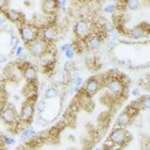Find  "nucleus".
<instances>
[{"label": "nucleus", "instance_id": "obj_1", "mask_svg": "<svg viewBox=\"0 0 150 150\" xmlns=\"http://www.w3.org/2000/svg\"><path fill=\"white\" fill-rule=\"evenodd\" d=\"M102 86H105L108 96L111 100H121L125 94L127 83L124 82L123 77H118L117 75H109L101 80Z\"/></svg>", "mask_w": 150, "mask_h": 150}, {"label": "nucleus", "instance_id": "obj_2", "mask_svg": "<svg viewBox=\"0 0 150 150\" xmlns=\"http://www.w3.org/2000/svg\"><path fill=\"white\" fill-rule=\"evenodd\" d=\"M73 32H74V35H75V38H76L77 41L84 42L86 39H88L93 33H95L94 23L89 19L81 18V19H79L74 23Z\"/></svg>", "mask_w": 150, "mask_h": 150}, {"label": "nucleus", "instance_id": "obj_3", "mask_svg": "<svg viewBox=\"0 0 150 150\" xmlns=\"http://www.w3.org/2000/svg\"><path fill=\"white\" fill-rule=\"evenodd\" d=\"M0 118L5 124L12 128H21L19 124V112L16 111L15 107L11 103H5L0 107Z\"/></svg>", "mask_w": 150, "mask_h": 150}, {"label": "nucleus", "instance_id": "obj_4", "mask_svg": "<svg viewBox=\"0 0 150 150\" xmlns=\"http://www.w3.org/2000/svg\"><path fill=\"white\" fill-rule=\"evenodd\" d=\"M35 115V101L34 100H26L21 109L19 111V124L21 128H26L28 124L33 122Z\"/></svg>", "mask_w": 150, "mask_h": 150}, {"label": "nucleus", "instance_id": "obj_5", "mask_svg": "<svg viewBox=\"0 0 150 150\" xmlns=\"http://www.w3.org/2000/svg\"><path fill=\"white\" fill-rule=\"evenodd\" d=\"M19 34H20V39L23 41L26 46H29L30 43L40 39V29L34 25L27 22L19 26Z\"/></svg>", "mask_w": 150, "mask_h": 150}, {"label": "nucleus", "instance_id": "obj_6", "mask_svg": "<svg viewBox=\"0 0 150 150\" xmlns=\"http://www.w3.org/2000/svg\"><path fill=\"white\" fill-rule=\"evenodd\" d=\"M130 138L131 137H130V134L128 132V130L122 129V128L114 129L108 137V139L117 148H124L130 142Z\"/></svg>", "mask_w": 150, "mask_h": 150}, {"label": "nucleus", "instance_id": "obj_7", "mask_svg": "<svg viewBox=\"0 0 150 150\" xmlns=\"http://www.w3.org/2000/svg\"><path fill=\"white\" fill-rule=\"evenodd\" d=\"M27 48H28V53L30 56H33L35 59H40L42 55H45L46 53H48L50 50V45L47 43L46 41H43L42 39H38L36 41L30 43Z\"/></svg>", "mask_w": 150, "mask_h": 150}, {"label": "nucleus", "instance_id": "obj_8", "mask_svg": "<svg viewBox=\"0 0 150 150\" xmlns=\"http://www.w3.org/2000/svg\"><path fill=\"white\" fill-rule=\"evenodd\" d=\"M101 87H102L101 79L97 77V76H91V77H89L84 82L82 91L84 93V96L86 97H93L94 95H96L100 91Z\"/></svg>", "mask_w": 150, "mask_h": 150}, {"label": "nucleus", "instance_id": "obj_9", "mask_svg": "<svg viewBox=\"0 0 150 150\" xmlns=\"http://www.w3.org/2000/svg\"><path fill=\"white\" fill-rule=\"evenodd\" d=\"M40 39H42L49 45H53L59 39V28L54 25H49L40 29Z\"/></svg>", "mask_w": 150, "mask_h": 150}, {"label": "nucleus", "instance_id": "obj_10", "mask_svg": "<svg viewBox=\"0 0 150 150\" xmlns=\"http://www.w3.org/2000/svg\"><path fill=\"white\" fill-rule=\"evenodd\" d=\"M125 34L129 39L131 40H142V39H148L149 38V28H144L143 25L135 26L132 28H129L125 30Z\"/></svg>", "mask_w": 150, "mask_h": 150}, {"label": "nucleus", "instance_id": "obj_11", "mask_svg": "<svg viewBox=\"0 0 150 150\" xmlns=\"http://www.w3.org/2000/svg\"><path fill=\"white\" fill-rule=\"evenodd\" d=\"M21 74H22V77H23L28 83H33V82H35L36 79H38V70H36L35 66L30 64L29 62H22Z\"/></svg>", "mask_w": 150, "mask_h": 150}, {"label": "nucleus", "instance_id": "obj_12", "mask_svg": "<svg viewBox=\"0 0 150 150\" xmlns=\"http://www.w3.org/2000/svg\"><path fill=\"white\" fill-rule=\"evenodd\" d=\"M102 41H103V35L101 32H95L93 33L88 39H86L84 45L87 46V48L89 50H98L102 46Z\"/></svg>", "mask_w": 150, "mask_h": 150}, {"label": "nucleus", "instance_id": "obj_13", "mask_svg": "<svg viewBox=\"0 0 150 150\" xmlns=\"http://www.w3.org/2000/svg\"><path fill=\"white\" fill-rule=\"evenodd\" d=\"M55 62H56V55H55V53H54L52 49L39 59L40 66H41L46 71H47L48 69L53 68L54 64H55Z\"/></svg>", "mask_w": 150, "mask_h": 150}, {"label": "nucleus", "instance_id": "obj_14", "mask_svg": "<svg viewBox=\"0 0 150 150\" xmlns=\"http://www.w3.org/2000/svg\"><path fill=\"white\" fill-rule=\"evenodd\" d=\"M4 15H5V18L8 19L11 22L18 23L19 26H21V25H23V23L26 22L23 14H22L20 11H16V9H11V8H8L7 11L4 12Z\"/></svg>", "mask_w": 150, "mask_h": 150}, {"label": "nucleus", "instance_id": "obj_15", "mask_svg": "<svg viewBox=\"0 0 150 150\" xmlns=\"http://www.w3.org/2000/svg\"><path fill=\"white\" fill-rule=\"evenodd\" d=\"M132 117L125 111V110H122L117 118H116V127L117 128H122V129H127L131 123H132Z\"/></svg>", "mask_w": 150, "mask_h": 150}, {"label": "nucleus", "instance_id": "obj_16", "mask_svg": "<svg viewBox=\"0 0 150 150\" xmlns=\"http://www.w3.org/2000/svg\"><path fill=\"white\" fill-rule=\"evenodd\" d=\"M41 9L42 13L46 15L55 14L56 11L59 9V1H53V0H43L41 2Z\"/></svg>", "mask_w": 150, "mask_h": 150}, {"label": "nucleus", "instance_id": "obj_17", "mask_svg": "<svg viewBox=\"0 0 150 150\" xmlns=\"http://www.w3.org/2000/svg\"><path fill=\"white\" fill-rule=\"evenodd\" d=\"M53 83H54V87H57V86H63L66 84V82L68 81V74L66 71H62V70H59L56 73H54L53 77Z\"/></svg>", "mask_w": 150, "mask_h": 150}, {"label": "nucleus", "instance_id": "obj_18", "mask_svg": "<svg viewBox=\"0 0 150 150\" xmlns=\"http://www.w3.org/2000/svg\"><path fill=\"white\" fill-rule=\"evenodd\" d=\"M36 135H38V132L35 131V129H34L32 125H27L26 128L22 129V131H21V134H20V141L28 142V141H30L32 138H34Z\"/></svg>", "mask_w": 150, "mask_h": 150}, {"label": "nucleus", "instance_id": "obj_19", "mask_svg": "<svg viewBox=\"0 0 150 150\" xmlns=\"http://www.w3.org/2000/svg\"><path fill=\"white\" fill-rule=\"evenodd\" d=\"M43 96H45V100H54L59 96V89L57 87H54V86H49L45 89V93H43Z\"/></svg>", "mask_w": 150, "mask_h": 150}, {"label": "nucleus", "instance_id": "obj_20", "mask_svg": "<svg viewBox=\"0 0 150 150\" xmlns=\"http://www.w3.org/2000/svg\"><path fill=\"white\" fill-rule=\"evenodd\" d=\"M46 109H47V102L45 98H40L35 101V111L38 112V115H42Z\"/></svg>", "mask_w": 150, "mask_h": 150}, {"label": "nucleus", "instance_id": "obj_21", "mask_svg": "<svg viewBox=\"0 0 150 150\" xmlns=\"http://www.w3.org/2000/svg\"><path fill=\"white\" fill-rule=\"evenodd\" d=\"M138 105H139V109L149 110V108H150V96L148 94L141 96V100L138 102Z\"/></svg>", "mask_w": 150, "mask_h": 150}, {"label": "nucleus", "instance_id": "obj_22", "mask_svg": "<svg viewBox=\"0 0 150 150\" xmlns=\"http://www.w3.org/2000/svg\"><path fill=\"white\" fill-rule=\"evenodd\" d=\"M141 6V2L138 0H128L124 2V8L128 11H137Z\"/></svg>", "mask_w": 150, "mask_h": 150}, {"label": "nucleus", "instance_id": "obj_23", "mask_svg": "<svg viewBox=\"0 0 150 150\" xmlns=\"http://www.w3.org/2000/svg\"><path fill=\"white\" fill-rule=\"evenodd\" d=\"M103 13H105V14H115L116 12H117V7H116V2H111V4H108V5H105L104 7H103Z\"/></svg>", "mask_w": 150, "mask_h": 150}, {"label": "nucleus", "instance_id": "obj_24", "mask_svg": "<svg viewBox=\"0 0 150 150\" xmlns=\"http://www.w3.org/2000/svg\"><path fill=\"white\" fill-rule=\"evenodd\" d=\"M19 42H20V38L18 35H11L9 38V48L12 52H14L16 49V47L19 46Z\"/></svg>", "mask_w": 150, "mask_h": 150}, {"label": "nucleus", "instance_id": "obj_25", "mask_svg": "<svg viewBox=\"0 0 150 150\" xmlns=\"http://www.w3.org/2000/svg\"><path fill=\"white\" fill-rule=\"evenodd\" d=\"M1 138H2V142L5 145H14L16 143V141L13 138V137H9V136H5V135H1Z\"/></svg>", "mask_w": 150, "mask_h": 150}, {"label": "nucleus", "instance_id": "obj_26", "mask_svg": "<svg viewBox=\"0 0 150 150\" xmlns=\"http://www.w3.org/2000/svg\"><path fill=\"white\" fill-rule=\"evenodd\" d=\"M63 54H64V57H66V59L69 61V60H71V59L75 56V50H74V48L71 47V48L67 49V50H66Z\"/></svg>", "mask_w": 150, "mask_h": 150}, {"label": "nucleus", "instance_id": "obj_27", "mask_svg": "<svg viewBox=\"0 0 150 150\" xmlns=\"http://www.w3.org/2000/svg\"><path fill=\"white\" fill-rule=\"evenodd\" d=\"M23 53H25V47H23V46H20V45H19V46L16 47V49L14 50V54H15V56H16L18 59H19Z\"/></svg>", "mask_w": 150, "mask_h": 150}, {"label": "nucleus", "instance_id": "obj_28", "mask_svg": "<svg viewBox=\"0 0 150 150\" xmlns=\"http://www.w3.org/2000/svg\"><path fill=\"white\" fill-rule=\"evenodd\" d=\"M8 6H9V2L8 1H5V0H0V12L4 13L5 11L8 9Z\"/></svg>", "mask_w": 150, "mask_h": 150}, {"label": "nucleus", "instance_id": "obj_29", "mask_svg": "<svg viewBox=\"0 0 150 150\" xmlns=\"http://www.w3.org/2000/svg\"><path fill=\"white\" fill-rule=\"evenodd\" d=\"M131 95L135 96V97L142 96V90H141V88H132V89H131Z\"/></svg>", "mask_w": 150, "mask_h": 150}, {"label": "nucleus", "instance_id": "obj_30", "mask_svg": "<svg viewBox=\"0 0 150 150\" xmlns=\"http://www.w3.org/2000/svg\"><path fill=\"white\" fill-rule=\"evenodd\" d=\"M71 47H73V45H71V43H63V45L60 47V52L64 53L67 49H69V48H71Z\"/></svg>", "mask_w": 150, "mask_h": 150}, {"label": "nucleus", "instance_id": "obj_31", "mask_svg": "<svg viewBox=\"0 0 150 150\" xmlns=\"http://www.w3.org/2000/svg\"><path fill=\"white\" fill-rule=\"evenodd\" d=\"M67 6H68V1H66V0H63V1H59V9H66L67 8Z\"/></svg>", "mask_w": 150, "mask_h": 150}, {"label": "nucleus", "instance_id": "obj_32", "mask_svg": "<svg viewBox=\"0 0 150 150\" xmlns=\"http://www.w3.org/2000/svg\"><path fill=\"white\" fill-rule=\"evenodd\" d=\"M5 23H6V18L5 16H0V27L5 26Z\"/></svg>", "mask_w": 150, "mask_h": 150}, {"label": "nucleus", "instance_id": "obj_33", "mask_svg": "<svg viewBox=\"0 0 150 150\" xmlns=\"http://www.w3.org/2000/svg\"><path fill=\"white\" fill-rule=\"evenodd\" d=\"M5 62H6V56L0 54V63H5Z\"/></svg>", "mask_w": 150, "mask_h": 150}, {"label": "nucleus", "instance_id": "obj_34", "mask_svg": "<svg viewBox=\"0 0 150 150\" xmlns=\"http://www.w3.org/2000/svg\"><path fill=\"white\" fill-rule=\"evenodd\" d=\"M15 150H28L27 148H25V146H18Z\"/></svg>", "mask_w": 150, "mask_h": 150}, {"label": "nucleus", "instance_id": "obj_35", "mask_svg": "<svg viewBox=\"0 0 150 150\" xmlns=\"http://www.w3.org/2000/svg\"><path fill=\"white\" fill-rule=\"evenodd\" d=\"M105 150H121V149L117 148V146H112V148H109V149H105Z\"/></svg>", "mask_w": 150, "mask_h": 150}, {"label": "nucleus", "instance_id": "obj_36", "mask_svg": "<svg viewBox=\"0 0 150 150\" xmlns=\"http://www.w3.org/2000/svg\"><path fill=\"white\" fill-rule=\"evenodd\" d=\"M4 144V142H2V138H1V136H0V146Z\"/></svg>", "mask_w": 150, "mask_h": 150}, {"label": "nucleus", "instance_id": "obj_37", "mask_svg": "<svg viewBox=\"0 0 150 150\" xmlns=\"http://www.w3.org/2000/svg\"><path fill=\"white\" fill-rule=\"evenodd\" d=\"M94 150H103V149H102V148H100V146H97V148H95Z\"/></svg>", "mask_w": 150, "mask_h": 150}]
</instances>
